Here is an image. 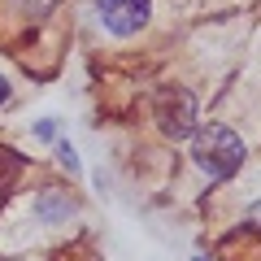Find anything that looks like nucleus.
Wrapping results in <instances>:
<instances>
[{
	"mask_svg": "<svg viewBox=\"0 0 261 261\" xmlns=\"http://www.w3.org/2000/svg\"><path fill=\"white\" fill-rule=\"evenodd\" d=\"M92 18L109 39H135L152 22V0H92Z\"/></svg>",
	"mask_w": 261,
	"mask_h": 261,
	"instance_id": "7ed1b4c3",
	"label": "nucleus"
},
{
	"mask_svg": "<svg viewBox=\"0 0 261 261\" xmlns=\"http://www.w3.org/2000/svg\"><path fill=\"white\" fill-rule=\"evenodd\" d=\"M13 5H18L22 18H31V22H44L48 13L57 9V0H13Z\"/></svg>",
	"mask_w": 261,
	"mask_h": 261,
	"instance_id": "0eeeda50",
	"label": "nucleus"
},
{
	"mask_svg": "<svg viewBox=\"0 0 261 261\" xmlns=\"http://www.w3.org/2000/svg\"><path fill=\"white\" fill-rule=\"evenodd\" d=\"M244 226H257V231H261V200H257V205H248V214H244Z\"/></svg>",
	"mask_w": 261,
	"mask_h": 261,
	"instance_id": "1a4fd4ad",
	"label": "nucleus"
},
{
	"mask_svg": "<svg viewBox=\"0 0 261 261\" xmlns=\"http://www.w3.org/2000/svg\"><path fill=\"white\" fill-rule=\"evenodd\" d=\"M53 148H57V161H61V170H70L74 178L83 174V161H79V152H74V144H70V140H57Z\"/></svg>",
	"mask_w": 261,
	"mask_h": 261,
	"instance_id": "423d86ee",
	"label": "nucleus"
},
{
	"mask_svg": "<svg viewBox=\"0 0 261 261\" xmlns=\"http://www.w3.org/2000/svg\"><path fill=\"white\" fill-rule=\"evenodd\" d=\"M244 157H248V148H244V140L231 126H222V122L196 126V135H192V166L200 170L209 183H226L231 174H240Z\"/></svg>",
	"mask_w": 261,
	"mask_h": 261,
	"instance_id": "f257e3e1",
	"label": "nucleus"
},
{
	"mask_svg": "<svg viewBox=\"0 0 261 261\" xmlns=\"http://www.w3.org/2000/svg\"><path fill=\"white\" fill-rule=\"evenodd\" d=\"M35 140L57 144V118H39V122H35Z\"/></svg>",
	"mask_w": 261,
	"mask_h": 261,
	"instance_id": "6e6552de",
	"label": "nucleus"
},
{
	"mask_svg": "<svg viewBox=\"0 0 261 261\" xmlns=\"http://www.w3.org/2000/svg\"><path fill=\"white\" fill-rule=\"evenodd\" d=\"M152 122H157V130L166 135V140H174V144L192 140L196 126H200L196 96L187 92V87H178V83H166L157 96H152Z\"/></svg>",
	"mask_w": 261,
	"mask_h": 261,
	"instance_id": "f03ea898",
	"label": "nucleus"
},
{
	"mask_svg": "<svg viewBox=\"0 0 261 261\" xmlns=\"http://www.w3.org/2000/svg\"><path fill=\"white\" fill-rule=\"evenodd\" d=\"M31 214H35L39 226H65V222H74V218H79V200L65 192V187H39Z\"/></svg>",
	"mask_w": 261,
	"mask_h": 261,
	"instance_id": "20e7f679",
	"label": "nucleus"
},
{
	"mask_svg": "<svg viewBox=\"0 0 261 261\" xmlns=\"http://www.w3.org/2000/svg\"><path fill=\"white\" fill-rule=\"evenodd\" d=\"M22 174H27V157L18 148H9V144H0V196H9Z\"/></svg>",
	"mask_w": 261,
	"mask_h": 261,
	"instance_id": "39448f33",
	"label": "nucleus"
},
{
	"mask_svg": "<svg viewBox=\"0 0 261 261\" xmlns=\"http://www.w3.org/2000/svg\"><path fill=\"white\" fill-rule=\"evenodd\" d=\"M192 261H209V257H192Z\"/></svg>",
	"mask_w": 261,
	"mask_h": 261,
	"instance_id": "9b49d317",
	"label": "nucleus"
},
{
	"mask_svg": "<svg viewBox=\"0 0 261 261\" xmlns=\"http://www.w3.org/2000/svg\"><path fill=\"white\" fill-rule=\"evenodd\" d=\"M9 96H13V83L5 74H0V105H9Z\"/></svg>",
	"mask_w": 261,
	"mask_h": 261,
	"instance_id": "9d476101",
	"label": "nucleus"
}]
</instances>
